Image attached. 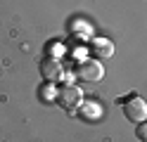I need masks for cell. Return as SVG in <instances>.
<instances>
[{"label": "cell", "mask_w": 147, "mask_h": 142, "mask_svg": "<svg viewBox=\"0 0 147 142\" xmlns=\"http://www.w3.org/2000/svg\"><path fill=\"white\" fill-rule=\"evenodd\" d=\"M135 135H138V140H140V142H147V123H138Z\"/></svg>", "instance_id": "ba28073f"}, {"label": "cell", "mask_w": 147, "mask_h": 142, "mask_svg": "<svg viewBox=\"0 0 147 142\" xmlns=\"http://www.w3.org/2000/svg\"><path fill=\"white\" fill-rule=\"evenodd\" d=\"M40 76L48 83H57L62 76H64V69H62L59 59H55V57H45V59L40 62Z\"/></svg>", "instance_id": "277c9868"}, {"label": "cell", "mask_w": 147, "mask_h": 142, "mask_svg": "<svg viewBox=\"0 0 147 142\" xmlns=\"http://www.w3.org/2000/svg\"><path fill=\"white\" fill-rule=\"evenodd\" d=\"M90 50H93L95 57L107 59V57L114 55V43L109 40V38H93V40H90Z\"/></svg>", "instance_id": "5b68a950"}, {"label": "cell", "mask_w": 147, "mask_h": 142, "mask_svg": "<svg viewBox=\"0 0 147 142\" xmlns=\"http://www.w3.org/2000/svg\"><path fill=\"white\" fill-rule=\"evenodd\" d=\"M119 102L123 104V114H126L128 121H133V123H145L147 121V104L140 95H128V97L119 100Z\"/></svg>", "instance_id": "6da1fadb"}, {"label": "cell", "mask_w": 147, "mask_h": 142, "mask_svg": "<svg viewBox=\"0 0 147 142\" xmlns=\"http://www.w3.org/2000/svg\"><path fill=\"white\" fill-rule=\"evenodd\" d=\"M59 55H62V45H59V43H55V45L50 43V45H48V57H55V59H57Z\"/></svg>", "instance_id": "9c48e42d"}, {"label": "cell", "mask_w": 147, "mask_h": 142, "mask_svg": "<svg viewBox=\"0 0 147 142\" xmlns=\"http://www.w3.org/2000/svg\"><path fill=\"white\" fill-rule=\"evenodd\" d=\"M76 111L86 121H97L100 116H102V104H100V102H81V107Z\"/></svg>", "instance_id": "8992f818"}, {"label": "cell", "mask_w": 147, "mask_h": 142, "mask_svg": "<svg viewBox=\"0 0 147 142\" xmlns=\"http://www.w3.org/2000/svg\"><path fill=\"white\" fill-rule=\"evenodd\" d=\"M57 97H59V88H57L55 83H48V81H45V83L40 85V100H43V102H55Z\"/></svg>", "instance_id": "52a82bcc"}, {"label": "cell", "mask_w": 147, "mask_h": 142, "mask_svg": "<svg viewBox=\"0 0 147 142\" xmlns=\"http://www.w3.org/2000/svg\"><path fill=\"white\" fill-rule=\"evenodd\" d=\"M57 102L62 104V109H67V111H71V114H74V111L81 107V102H83V90H81L78 85L69 83V85H64V88L59 90Z\"/></svg>", "instance_id": "7a4b0ae2"}, {"label": "cell", "mask_w": 147, "mask_h": 142, "mask_svg": "<svg viewBox=\"0 0 147 142\" xmlns=\"http://www.w3.org/2000/svg\"><path fill=\"white\" fill-rule=\"evenodd\" d=\"M102 76H105V69L97 59H83L76 69V78L86 81V83H97Z\"/></svg>", "instance_id": "3957f363"}]
</instances>
